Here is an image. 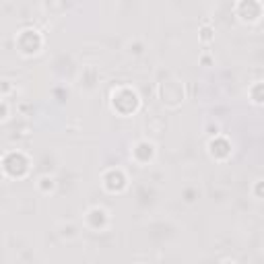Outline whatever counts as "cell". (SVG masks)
I'll return each instance as SVG.
<instances>
[{
	"label": "cell",
	"mask_w": 264,
	"mask_h": 264,
	"mask_svg": "<svg viewBox=\"0 0 264 264\" xmlns=\"http://www.w3.org/2000/svg\"><path fill=\"white\" fill-rule=\"evenodd\" d=\"M141 105V99L137 95L135 89L130 87H118L114 93H111V107L114 111L122 114V116H132Z\"/></svg>",
	"instance_id": "obj_1"
},
{
	"label": "cell",
	"mask_w": 264,
	"mask_h": 264,
	"mask_svg": "<svg viewBox=\"0 0 264 264\" xmlns=\"http://www.w3.org/2000/svg\"><path fill=\"white\" fill-rule=\"evenodd\" d=\"M15 42H17V46H19V52L25 54V56L37 54V52L42 50V46H44V40H42V35H40L37 29H23V31L17 35Z\"/></svg>",
	"instance_id": "obj_2"
},
{
	"label": "cell",
	"mask_w": 264,
	"mask_h": 264,
	"mask_svg": "<svg viewBox=\"0 0 264 264\" xmlns=\"http://www.w3.org/2000/svg\"><path fill=\"white\" fill-rule=\"evenodd\" d=\"M235 13H237L239 21H243V23H256L260 19V13H262L260 0H239L237 7H235Z\"/></svg>",
	"instance_id": "obj_3"
},
{
	"label": "cell",
	"mask_w": 264,
	"mask_h": 264,
	"mask_svg": "<svg viewBox=\"0 0 264 264\" xmlns=\"http://www.w3.org/2000/svg\"><path fill=\"white\" fill-rule=\"evenodd\" d=\"M15 159H17L15 163H11L9 159H3V169L11 178H23V176H27V172H29V159L21 151L15 153Z\"/></svg>",
	"instance_id": "obj_4"
},
{
	"label": "cell",
	"mask_w": 264,
	"mask_h": 264,
	"mask_svg": "<svg viewBox=\"0 0 264 264\" xmlns=\"http://www.w3.org/2000/svg\"><path fill=\"white\" fill-rule=\"evenodd\" d=\"M128 184V178L122 169H107L103 174V188L107 192H122Z\"/></svg>",
	"instance_id": "obj_5"
},
{
	"label": "cell",
	"mask_w": 264,
	"mask_h": 264,
	"mask_svg": "<svg viewBox=\"0 0 264 264\" xmlns=\"http://www.w3.org/2000/svg\"><path fill=\"white\" fill-rule=\"evenodd\" d=\"M130 157L135 159L139 165H147V163L153 161V157H155V145L149 143V141H139V143L135 145V149H132Z\"/></svg>",
	"instance_id": "obj_6"
},
{
	"label": "cell",
	"mask_w": 264,
	"mask_h": 264,
	"mask_svg": "<svg viewBox=\"0 0 264 264\" xmlns=\"http://www.w3.org/2000/svg\"><path fill=\"white\" fill-rule=\"evenodd\" d=\"M37 188H40L44 194H50V192H54L56 184H54V180H52V178H48V176H42V178H40V182H37Z\"/></svg>",
	"instance_id": "obj_7"
},
{
	"label": "cell",
	"mask_w": 264,
	"mask_h": 264,
	"mask_svg": "<svg viewBox=\"0 0 264 264\" xmlns=\"http://www.w3.org/2000/svg\"><path fill=\"white\" fill-rule=\"evenodd\" d=\"M260 89H262V85H260V83H256V85L252 87V95H254V99H252V101H254L256 105H260V103H262V95H260Z\"/></svg>",
	"instance_id": "obj_8"
},
{
	"label": "cell",
	"mask_w": 264,
	"mask_h": 264,
	"mask_svg": "<svg viewBox=\"0 0 264 264\" xmlns=\"http://www.w3.org/2000/svg\"><path fill=\"white\" fill-rule=\"evenodd\" d=\"M7 118H9V103L0 101V122H5Z\"/></svg>",
	"instance_id": "obj_9"
},
{
	"label": "cell",
	"mask_w": 264,
	"mask_h": 264,
	"mask_svg": "<svg viewBox=\"0 0 264 264\" xmlns=\"http://www.w3.org/2000/svg\"><path fill=\"white\" fill-rule=\"evenodd\" d=\"M200 33H202V35H200V40H202V42H204V44H209V42H211V40H213V35H211V33H213V31H211V29H209V27H202V31H200Z\"/></svg>",
	"instance_id": "obj_10"
}]
</instances>
